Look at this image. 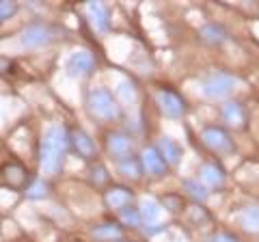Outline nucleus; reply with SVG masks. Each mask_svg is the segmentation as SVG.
<instances>
[{"label": "nucleus", "instance_id": "obj_31", "mask_svg": "<svg viewBox=\"0 0 259 242\" xmlns=\"http://www.w3.org/2000/svg\"><path fill=\"white\" fill-rule=\"evenodd\" d=\"M115 242H130V240H115Z\"/></svg>", "mask_w": 259, "mask_h": 242}, {"label": "nucleus", "instance_id": "obj_3", "mask_svg": "<svg viewBox=\"0 0 259 242\" xmlns=\"http://www.w3.org/2000/svg\"><path fill=\"white\" fill-rule=\"evenodd\" d=\"M240 80L225 69H216L201 80V95L207 100H225L227 95L233 93Z\"/></svg>", "mask_w": 259, "mask_h": 242}, {"label": "nucleus", "instance_id": "obj_6", "mask_svg": "<svg viewBox=\"0 0 259 242\" xmlns=\"http://www.w3.org/2000/svg\"><path fill=\"white\" fill-rule=\"evenodd\" d=\"M201 141H203L205 147L212 149L214 154H231V151L236 149L231 134L221 126H205L203 130H201Z\"/></svg>", "mask_w": 259, "mask_h": 242}, {"label": "nucleus", "instance_id": "obj_5", "mask_svg": "<svg viewBox=\"0 0 259 242\" xmlns=\"http://www.w3.org/2000/svg\"><path fill=\"white\" fill-rule=\"evenodd\" d=\"M153 100H156L158 110L166 119H182L186 115V102L171 89H164V87L156 89L153 91Z\"/></svg>", "mask_w": 259, "mask_h": 242}, {"label": "nucleus", "instance_id": "obj_22", "mask_svg": "<svg viewBox=\"0 0 259 242\" xmlns=\"http://www.w3.org/2000/svg\"><path fill=\"white\" fill-rule=\"evenodd\" d=\"M93 236L97 240H119L121 236V227L115 223H104V225H97V227L93 229Z\"/></svg>", "mask_w": 259, "mask_h": 242}, {"label": "nucleus", "instance_id": "obj_21", "mask_svg": "<svg viewBox=\"0 0 259 242\" xmlns=\"http://www.w3.org/2000/svg\"><path fill=\"white\" fill-rule=\"evenodd\" d=\"M117 216H119V223L125 225V227H141L143 225L139 208H134V206H125L123 210H119Z\"/></svg>", "mask_w": 259, "mask_h": 242}, {"label": "nucleus", "instance_id": "obj_29", "mask_svg": "<svg viewBox=\"0 0 259 242\" xmlns=\"http://www.w3.org/2000/svg\"><path fill=\"white\" fill-rule=\"evenodd\" d=\"M162 206L168 208L171 212H177V210H182V201H180V199H175V197H166L164 201H162Z\"/></svg>", "mask_w": 259, "mask_h": 242}, {"label": "nucleus", "instance_id": "obj_23", "mask_svg": "<svg viewBox=\"0 0 259 242\" xmlns=\"http://www.w3.org/2000/svg\"><path fill=\"white\" fill-rule=\"evenodd\" d=\"M5 173H7V180H9L13 186H22L24 182H26V169H24L22 165H18V163H11L9 167L5 169Z\"/></svg>", "mask_w": 259, "mask_h": 242}, {"label": "nucleus", "instance_id": "obj_25", "mask_svg": "<svg viewBox=\"0 0 259 242\" xmlns=\"http://www.w3.org/2000/svg\"><path fill=\"white\" fill-rule=\"evenodd\" d=\"M117 95H119V98L123 100L125 104L134 102V100H136V87H134V83H130V80H123V83H119Z\"/></svg>", "mask_w": 259, "mask_h": 242}, {"label": "nucleus", "instance_id": "obj_27", "mask_svg": "<svg viewBox=\"0 0 259 242\" xmlns=\"http://www.w3.org/2000/svg\"><path fill=\"white\" fill-rule=\"evenodd\" d=\"M91 180L95 182V184H104L108 180V173H106V169H104L102 165H95L93 169H91Z\"/></svg>", "mask_w": 259, "mask_h": 242}, {"label": "nucleus", "instance_id": "obj_8", "mask_svg": "<svg viewBox=\"0 0 259 242\" xmlns=\"http://www.w3.org/2000/svg\"><path fill=\"white\" fill-rule=\"evenodd\" d=\"M104 147H106V154L115 160V163H121V160L132 156L134 141H132V136H127L123 132H110V134H106V139H104Z\"/></svg>", "mask_w": 259, "mask_h": 242}, {"label": "nucleus", "instance_id": "obj_24", "mask_svg": "<svg viewBox=\"0 0 259 242\" xmlns=\"http://www.w3.org/2000/svg\"><path fill=\"white\" fill-rule=\"evenodd\" d=\"M48 190H50V188H48V184L41 180V177H39V180H32V184L26 188V197L32 199V201L46 199L48 197Z\"/></svg>", "mask_w": 259, "mask_h": 242}, {"label": "nucleus", "instance_id": "obj_12", "mask_svg": "<svg viewBox=\"0 0 259 242\" xmlns=\"http://www.w3.org/2000/svg\"><path fill=\"white\" fill-rule=\"evenodd\" d=\"M197 180L203 184L205 188H221L225 184V171H223V167L216 163H203L199 167Z\"/></svg>", "mask_w": 259, "mask_h": 242}, {"label": "nucleus", "instance_id": "obj_4", "mask_svg": "<svg viewBox=\"0 0 259 242\" xmlns=\"http://www.w3.org/2000/svg\"><path fill=\"white\" fill-rule=\"evenodd\" d=\"M54 28L50 24L46 22H32V24H26L20 35H18V42H20V48L24 50H37V48H44V46H50L54 42Z\"/></svg>", "mask_w": 259, "mask_h": 242}, {"label": "nucleus", "instance_id": "obj_32", "mask_svg": "<svg viewBox=\"0 0 259 242\" xmlns=\"http://www.w3.org/2000/svg\"><path fill=\"white\" fill-rule=\"evenodd\" d=\"M205 242H214V240H205Z\"/></svg>", "mask_w": 259, "mask_h": 242}, {"label": "nucleus", "instance_id": "obj_28", "mask_svg": "<svg viewBox=\"0 0 259 242\" xmlns=\"http://www.w3.org/2000/svg\"><path fill=\"white\" fill-rule=\"evenodd\" d=\"M166 229V225H145V236L151 238V236H158Z\"/></svg>", "mask_w": 259, "mask_h": 242}, {"label": "nucleus", "instance_id": "obj_14", "mask_svg": "<svg viewBox=\"0 0 259 242\" xmlns=\"http://www.w3.org/2000/svg\"><path fill=\"white\" fill-rule=\"evenodd\" d=\"M158 151L162 154V158H164V163L168 167H177L182 163L184 158V147L177 141H173L171 136H162V139H158Z\"/></svg>", "mask_w": 259, "mask_h": 242}, {"label": "nucleus", "instance_id": "obj_17", "mask_svg": "<svg viewBox=\"0 0 259 242\" xmlns=\"http://www.w3.org/2000/svg\"><path fill=\"white\" fill-rule=\"evenodd\" d=\"M221 119L233 128H242L246 115H244V108H242L240 102H225L221 106Z\"/></svg>", "mask_w": 259, "mask_h": 242}, {"label": "nucleus", "instance_id": "obj_26", "mask_svg": "<svg viewBox=\"0 0 259 242\" xmlns=\"http://www.w3.org/2000/svg\"><path fill=\"white\" fill-rule=\"evenodd\" d=\"M18 3H9V0H0V24L11 20L15 13H18Z\"/></svg>", "mask_w": 259, "mask_h": 242}, {"label": "nucleus", "instance_id": "obj_20", "mask_svg": "<svg viewBox=\"0 0 259 242\" xmlns=\"http://www.w3.org/2000/svg\"><path fill=\"white\" fill-rule=\"evenodd\" d=\"M182 186H184V190L188 192L192 199L201 201V204H203V201H207V197H209V190L197 180V177H184V180H182Z\"/></svg>", "mask_w": 259, "mask_h": 242}, {"label": "nucleus", "instance_id": "obj_30", "mask_svg": "<svg viewBox=\"0 0 259 242\" xmlns=\"http://www.w3.org/2000/svg\"><path fill=\"white\" fill-rule=\"evenodd\" d=\"M214 242H240V240L236 236H231V233H227V231H218L214 236Z\"/></svg>", "mask_w": 259, "mask_h": 242}, {"label": "nucleus", "instance_id": "obj_13", "mask_svg": "<svg viewBox=\"0 0 259 242\" xmlns=\"http://www.w3.org/2000/svg\"><path fill=\"white\" fill-rule=\"evenodd\" d=\"M69 145L76 149V154L84 160H91L97 154V147H95V141L89 136L84 130H74L69 132Z\"/></svg>", "mask_w": 259, "mask_h": 242}, {"label": "nucleus", "instance_id": "obj_18", "mask_svg": "<svg viewBox=\"0 0 259 242\" xmlns=\"http://www.w3.org/2000/svg\"><path fill=\"white\" fill-rule=\"evenodd\" d=\"M139 212H141V219L145 225H156V221L162 214V204H158V201L151 197H145L139 206Z\"/></svg>", "mask_w": 259, "mask_h": 242}, {"label": "nucleus", "instance_id": "obj_11", "mask_svg": "<svg viewBox=\"0 0 259 242\" xmlns=\"http://www.w3.org/2000/svg\"><path fill=\"white\" fill-rule=\"evenodd\" d=\"M134 201V190L127 186H112L104 192V204L110 210H123L125 206H132Z\"/></svg>", "mask_w": 259, "mask_h": 242}, {"label": "nucleus", "instance_id": "obj_15", "mask_svg": "<svg viewBox=\"0 0 259 242\" xmlns=\"http://www.w3.org/2000/svg\"><path fill=\"white\" fill-rule=\"evenodd\" d=\"M236 221L244 231L259 236V204H250L246 208H242L236 216Z\"/></svg>", "mask_w": 259, "mask_h": 242}, {"label": "nucleus", "instance_id": "obj_2", "mask_svg": "<svg viewBox=\"0 0 259 242\" xmlns=\"http://www.w3.org/2000/svg\"><path fill=\"white\" fill-rule=\"evenodd\" d=\"M87 110H89V115L97 121H117L121 117V106L117 104V100L110 95V91H106V89H102V87L89 91Z\"/></svg>", "mask_w": 259, "mask_h": 242}, {"label": "nucleus", "instance_id": "obj_16", "mask_svg": "<svg viewBox=\"0 0 259 242\" xmlns=\"http://www.w3.org/2000/svg\"><path fill=\"white\" fill-rule=\"evenodd\" d=\"M199 37L207 46H223L229 42V33H227L221 24H205V26H201Z\"/></svg>", "mask_w": 259, "mask_h": 242}, {"label": "nucleus", "instance_id": "obj_7", "mask_svg": "<svg viewBox=\"0 0 259 242\" xmlns=\"http://www.w3.org/2000/svg\"><path fill=\"white\" fill-rule=\"evenodd\" d=\"M95 69V56L87 50H76L67 56L65 61V71L71 78H87L91 76Z\"/></svg>", "mask_w": 259, "mask_h": 242}, {"label": "nucleus", "instance_id": "obj_10", "mask_svg": "<svg viewBox=\"0 0 259 242\" xmlns=\"http://www.w3.org/2000/svg\"><path fill=\"white\" fill-rule=\"evenodd\" d=\"M84 15H87V20L89 24H91V28L95 30V33H108V28H110V18H108V11H106V7H104L102 3H87L84 5Z\"/></svg>", "mask_w": 259, "mask_h": 242}, {"label": "nucleus", "instance_id": "obj_19", "mask_svg": "<svg viewBox=\"0 0 259 242\" xmlns=\"http://www.w3.org/2000/svg\"><path fill=\"white\" fill-rule=\"evenodd\" d=\"M117 171L123 177H127V180H139V177L143 175L141 160L136 156H130L125 160H121V163H117Z\"/></svg>", "mask_w": 259, "mask_h": 242}, {"label": "nucleus", "instance_id": "obj_1", "mask_svg": "<svg viewBox=\"0 0 259 242\" xmlns=\"http://www.w3.org/2000/svg\"><path fill=\"white\" fill-rule=\"evenodd\" d=\"M69 147V132L63 126H50L39 143V173L52 177L61 171Z\"/></svg>", "mask_w": 259, "mask_h": 242}, {"label": "nucleus", "instance_id": "obj_9", "mask_svg": "<svg viewBox=\"0 0 259 242\" xmlns=\"http://www.w3.org/2000/svg\"><path fill=\"white\" fill-rule=\"evenodd\" d=\"M141 167H143V173L149 175V177H162L166 173L168 165L164 163V158L158 151L156 145H147V147H143L141 151Z\"/></svg>", "mask_w": 259, "mask_h": 242}]
</instances>
